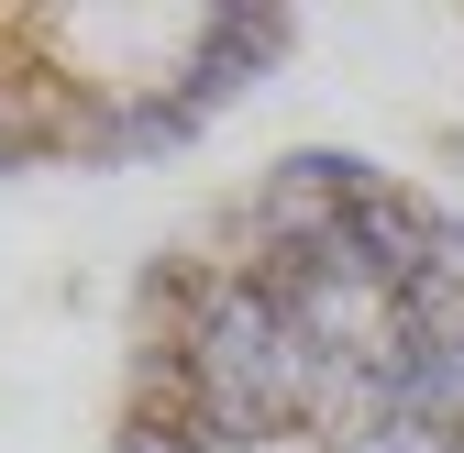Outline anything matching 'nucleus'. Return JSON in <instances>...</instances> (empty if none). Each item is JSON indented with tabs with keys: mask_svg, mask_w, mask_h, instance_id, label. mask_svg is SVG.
<instances>
[{
	"mask_svg": "<svg viewBox=\"0 0 464 453\" xmlns=\"http://www.w3.org/2000/svg\"><path fill=\"white\" fill-rule=\"evenodd\" d=\"M111 453H464V210L343 144L221 188L133 276Z\"/></svg>",
	"mask_w": 464,
	"mask_h": 453,
	"instance_id": "nucleus-1",
	"label": "nucleus"
},
{
	"mask_svg": "<svg viewBox=\"0 0 464 453\" xmlns=\"http://www.w3.org/2000/svg\"><path fill=\"white\" fill-rule=\"evenodd\" d=\"M287 55H299V12H276V0L0 12V178L178 155Z\"/></svg>",
	"mask_w": 464,
	"mask_h": 453,
	"instance_id": "nucleus-2",
	"label": "nucleus"
}]
</instances>
